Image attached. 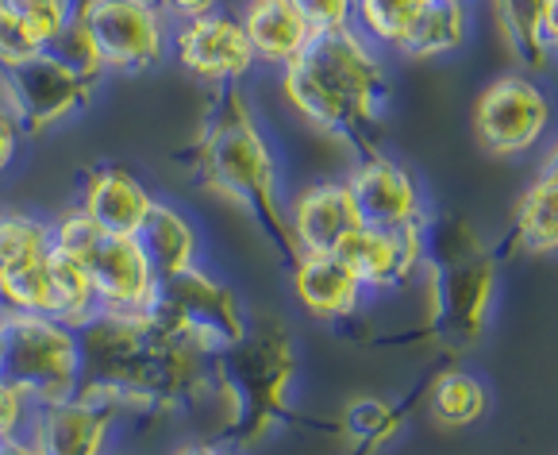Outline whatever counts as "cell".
Returning <instances> with one entry per match:
<instances>
[{
	"label": "cell",
	"mask_w": 558,
	"mask_h": 455,
	"mask_svg": "<svg viewBox=\"0 0 558 455\" xmlns=\"http://www.w3.org/2000/svg\"><path fill=\"white\" fill-rule=\"evenodd\" d=\"M281 93L296 117L343 140L359 158L381 151L386 70L359 27L313 35L301 59L281 70Z\"/></svg>",
	"instance_id": "cell-1"
},
{
	"label": "cell",
	"mask_w": 558,
	"mask_h": 455,
	"mask_svg": "<svg viewBox=\"0 0 558 455\" xmlns=\"http://www.w3.org/2000/svg\"><path fill=\"white\" fill-rule=\"evenodd\" d=\"M190 170L208 193L235 201L239 208L255 216V224L266 232L286 266L301 259L293 236H289L286 201H281V175L278 158L258 128L255 112L246 105L239 85H220L201 124L193 147L185 151Z\"/></svg>",
	"instance_id": "cell-2"
},
{
	"label": "cell",
	"mask_w": 558,
	"mask_h": 455,
	"mask_svg": "<svg viewBox=\"0 0 558 455\" xmlns=\"http://www.w3.org/2000/svg\"><path fill=\"white\" fill-rule=\"evenodd\" d=\"M296 374L293 339L281 324H255L243 339L213 356V382L208 397L223 409L220 444L246 452L270 436L274 424L293 421L289 386Z\"/></svg>",
	"instance_id": "cell-3"
},
{
	"label": "cell",
	"mask_w": 558,
	"mask_h": 455,
	"mask_svg": "<svg viewBox=\"0 0 558 455\" xmlns=\"http://www.w3.org/2000/svg\"><path fill=\"white\" fill-rule=\"evenodd\" d=\"M424 266L432 290L424 336L451 351L477 344L497 294V251L485 248L470 220L444 213L424 224Z\"/></svg>",
	"instance_id": "cell-4"
},
{
	"label": "cell",
	"mask_w": 558,
	"mask_h": 455,
	"mask_svg": "<svg viewBox=\"0 0 558 455\" xmlns=\"http://www.w3.org/2000/svg\"><path fill=\"white\" fill-rule=\"evenodd\" d=\"M50 243L70 251L85 266V274L93 278V290L100 298V313H116V316L150 313L158 274L135 236L100 232L97 224L74 205L50 220Z\"/></svg>",
	"instance_id": "cell-5"
},
{
	"label": "cell",
	"mask_w": 558,
	"mask_h": 455,
	"mask_svg": "<svg viewBox=\"0 0 558 455\" xmlns=\"http://www.w3.org/2000/svg\"><path fill=\"white\" fill-rule=\"evenodd\" d=\"M147 316L162 336L181 339L208 359L216 351L231 348L251 328L235 290L213 278L208 271H201V266L158 278L155 306H150Z\"/></svg>",
	"instance_id": "cell-6"
},
{
	"label": "cell",
	"mask_w": 558,
	"mask_h": 455,
	"mask_svg": "<svg viewBox=\"0 0 558 455\" xmlns=\"http://www.w3.org/2000/svg\"><path fill=\"white\" fill-rule=\"evenodd\" d=\"M0 379L16 382L35 406L82 390V348L74 328L43 313H0Z\"/></svg>",
	"instance_id": "cell-7"
},
{
	"label": "cell",
	"mask_w": 558,
	"mask_h": 455,
	"mask_svg": "<svg viewBox=\"0 0 558 455\" xmlns=\"http://www.w3.org/2000/svg\"><path fill=\"white\" fill-rule=\"evenodd\" d=\"M93 82L70 70L50 50H32L0 62V108L16 120L20 135H47L89 100Z\"/></svg>",
	"instance_id": "cell-8"
},
{
	"label": "cell",
	"mask_w": 558,
	"mask_h": 455,
	"mask_svg": "<svg viewBox=\"0 0 558 455\" xmlns=\"http://www.w3.org/2000/svg\"><path fill=\"white\" fill-rule=\"evenodd\" d=\"M74 16L97 47L105 74H147L170 55V20L155 0H77Z\"/></svg>",
	"instance_id": "cell-9"
},
{
	"label": "cell",
	"mask_w": 558,
	"mask_h": 455,
	"mask_svg": "<svg viewBox=\"0 0 558 455\" xmlns=\"http://www.w3.org/2000/svg\"><path fill=\"white\" fill-rule=\"evenodd\" d=\"M550 124V105L532 77H497L474 105V135L489 155H524Z\"/></svg>",
	"instance_id": "cell-10"
},
{
	"label": "cell",
	"mask_w": 558,
	"mask_h": 455,
	"mask_svg": "<svg viewBox=\"0 0 558 455\" xmlns=\"http://www.w3.org/2000/svg\"><path fill=\"white\" fill-rule=\"evenodd\" d=\"M170 55L185 74L201 77V82L239 85V77L251 74L255 67V50L246 39V27L231 12H208L190 24L170 27Z\"/></svg>",
	"instance_id": "cell-11"
},
{
	"label": "cell",
	"mask_w": 558,
	"mask_h": 455,
	"mask_svg": "<svg viewBox=\"0 0 558 455\" xmlns=\"http://www.w3.org/2000/svg\"><path fill=\"white\" fill-rule=\"evenodd\" d=\"M123 409L112 397L77 394L58 397V402H39L32 414V440L43 455H108L116 421Z\"/></svg>",
	"instance_id": "cell-12"
},
{
	"label": "cell",
	"mask_w": 558,
	"mask_h": 455,
	"mask_svg": "<svg viewBox=\"0 0 558 455\" xmlns=\"http://www.w3.org/2000/svg\"><path fill=\"white\" fill-rule=\"evenodd\" d=\"M424 224H404V228H366L362 224L339 243L336 255L351 266L366 290H401L424 266Z\"/></svg>",
	"instance_id": "cell-13"
},
{
	"label": "cell",
	"mask_w": 558,
	"mask_h": 455,
	"mask_svg": "<svg viewBox=\"0 0 558 455\" xmlns=\"http://www.w3.org/2000/svg\"><path fill=\"white\" fill-rule=\"evenodd\" d=\"M347 190L359 208V220L366 228H404V224H424V197H420L416 182L401 163L378 155L359 158L351 175H347Z\"/></svg>",
	"instance_id": "cell-14"
},
{
	"label": "cell",
	"mask_w": 558,
	"mask_h": 455,
	"mask_svg": "<svg viewBox=\"0 0 558 455\" xmlns=\"http://www.w3.org/2000/svg\"><path fill=\"white\" fill-rule=\"evenodd\" d=\"M286 216H289V236H293L301 255H336L339 243L354 228H362L347 182L304 185L286 205Z\"/></svg>",
	"instance_id": "cell-15"
},
{
	"label": "cell",
	"mask_w": 558,
	"mask_h": 455,
	"mask_svg": "<svg viewBox=\"0 0 558 455\" xmlns=\"http://www.w3.org/2000/svg\"><path fill=\"white\" fill-rule=\"evenodd\" d=\"M155 193L128 170V166H93L77 190V208L108 236H140Z\"/></svg>",
	"instance_id": "cell-16"
},
{
	"label": "cell",
	"mask_w": 558,
	"mask_h": 455,
	"mask_svg": "<svg viewBox=\"0 0 558 455\" xmlns=\"http://www.w3.org/2000/svg\"><path fill=\"white\" fill-rule=\"evenodd\" d=\"M289 274H293L296 301L320 321H351L366 298V286L339 255H301L289 266Z\"/></svg>",
	"instance_id": "cell-17"
},
{
	"label": "cell",
	"mask_w": 558,
	"mask_h": 455,
	"mask_svg": "<svg viewBox=\"0 0 558 455\" xmlns=\"http://www.w3.org/2000/svg\"><path fill=\"white\" fill-rule=\"evenodd\" d=\"M246 39L255 50V62H266L274 70H286L304 55V47L313 43V27L304 24V16L293 4H274V0H251L243 16Z\"/></svg>",
	"instance_id": "cell-18"
},
{
	"label": "cell",
	"mask_w": 558,
	"mask_h": 455,
	"mask_svg": "<svg viewBox=\"0 0 558 455\" xmlns=\"http://www.w3.org/2000/svg\"><path fill=\"white\" fill-rule=\"evenodd\" d=\"M135 240H140V248L147 251L158 278L197 266V255H201L197 228H193V220L181 213L178 205H170V201H162V197H155V205H150L147 220H143Z\"/></svg>",
	"instance_id": "cell-19"
},
{
	"label": "cell",
	"mask_w": 558,
	"mask_h": 455,
	"mask_svg": "<svg viewBox=\"0 0 558 455\" xmlns=\"http://www.w3.org/2000/svg\"><path fill=\"white\" fill-rule=\"evenodd\" d=\"M558 251V182L543 175L532 190L520 197L512 228L497 248V259L509 255H550Z\"/></svg>",
	"instance_id": "cell-20"
},
{
	"label": "cell",
	"mask_w": 558,
	"mask_h": 455,
	"mask_svg": "<svg viewBox=\"0 0 558 455\" xmlns=\"http://www.w3.org/2000/svg\"><path fill=\"white\" fill-rule=\"evenodd\" d=\"M47 278H50V316L62 321L66 328H85L93 316L100 313V298L93 290V278L85 274V266L77 263L70 251H62L58 243L47 248Z\"/></svg>",
	"instance_id": "cell-21"
},
{
	"label": "cell",
	"mask_w": 558,
	"mask_h": 455,
	"mask_svg": "<svg viewBox=\"0 0 558 455\" xmlns=\"http://www.w3.org/2000/svg\"><path fill=\"white\" fill-rule=\"evenodd\" d=\"M547 4L550 0H493V12H497V24H501L512 59L527 70H543L550 62L547 35H543Z\"/></svg>",
	"instance_id": "cell-22"
},
{
	"label": "cell",
	"mask_w": 558,
	"mask_h": 455,
	"mask_svg": "<svg viewBox=\"0 0 558 455\" xmlns=\"http://www.w3.org/2000/svg\"><path fill=\"white\" fill-rule=\"evenodd\" d=\"M466 39V9L462 0H427L420 9L412 32L404 35V43L397 50L409 59H436L447 55Z\"/></svg>",
	"instance_id": "cell-23"
},
{
	"label": "cell",
	"mask_w": 558,
	"mask_h": 455,
	"mask_svg": "<svg viewBox=\"0 0 558 455\" xmlns=\"http://www.w3.org/2000/svg\"><path fill=\"white\" fill-rule=\"evenodd\" d=\"M50 248V220L32 213H0V282L35 266Z\"/></svg>",
	"instance_id": "cell-24"
},
{
	"label": "cell",
	"mask_w": 558,
	"mask_h": 455,
	"mask_svg": "<svg viewBox=\"0 0 558 455\" xmlns=\"http://www.w3.org/2000/svg\"><path fill=\"white\" fill-rule=\"evenodd\" d=\"M427 394H432V414L447 429H466L489 406V394H485L482 382L462 371H444L439 379H432L427 382Z\"/></svg>",
	"instance_id": "cell-25"
},
{
	"label": "cell",
	"mask_w": 558,
	"mask_h": 455,
	"mask_svg": "<svg viewBox=\"0 0 558 455\" xmlns=\"http://www.w3.org/2000/svg\"><path fill=\"white\" fill-rule=\"evenodd\" d=\"M0 16L9 20L35 50H47L66 32L74 16V0H0Z\"/></svg>",
	"instance_id": "cell-26"
},
{
	"label": "cell",
	"mask_w": 558,
	"mask_h": 455,
	"mask_svg": "<svg viewBox=\"0 0 558 455\" xmlns=\"http://www.w3.org/2000/svg\"><path fill=\"white\" fill-rule=\"evenodd\" d=\"M424 4L427 0H354V20H359V32L366 39L397 50L404 35L412 32Z\"/></svg>",
	"instance_id": "cell-27"
},
{
	"label": "cell",
	"mask_w": 558,
	"mask_h": 455,
	"mask_svg": "<svg viewBox=\"0 0 558 455\" xmlns=\"http://www.w3.org/2000/svg\"><path fill=\"white\" fill-rule=\"evenodd\" d=\"M409 406V402H404ZM404 406H389L378 397H359L351 402L343 414V432L351 440H366V436H393L404 424Z\"/></svg>",
	"instance_id": "cell-28"
},
{
	"label": "cell",
	"mask_w": 558,
	"mask_h": 455,
	"mask_svg": "<svg viewBox=\"0 0 558 455\" xmlns=\"http://www.w3.org/2000/svg\"><path fill=\"white\" fill-rule=\"evenodd\" d=\"M35 402L16 382L0 379V440H24L32 432Z\"/></svg>",
	"instance_id": "cell-29"
},
{
	"label": "cell",
	"mask_w": 558,
	"mask_h": 455,
	"mask_svg": "<svg viewBox=\"0 0 558 455\" xmlns=\"http://www.w3.org/2000/svg\"><path fill=\"white\" fill-rule=\"evenodd\" d=\"M293 9L304 16V24L313 27V35L351 27L354 20V0H293Z\"/></svg>",
	"instance_id": "cell-30"
},
{
	"label": "cell",
	"mask_w": 558,
	"mask_h": 455,
	"mask_svg": "<svg viewBox=\"0 0 558 455\" xmlns=\"http://www.w3.org/2000/svg\"><path fill=\"white\" fill-rule=\"evenodd\" d=\"M158 12H162L166 20L173 24H190V20H201L208 16V12H220L223 0H155Z\"/></svg>",
	"instance_id": "cell-31"
},
{
	"label": "cell",
	"mask_w": 558,
	"mask_h": 455,
	"mask_svg": "<svg viewBox=\"0 0 558 455\" xmlns=\"http://www.w3.org/2000/svg\"><path fill=\"white\" fill-rule=\"evenodd\" d=\"M16 151H20V128H16V120L0 108V175L12 166V158H16Z\"/></svg>",
	"instance_id": "cell-32"
},
{
	"label": "cell",
	"mask_w": 558,
	"mask_h": 455,
	"mask_svg": "<svg viewBox=\"0 0 558 455\" xmlns=\"http://www.w3.org/2000/svg\"><path fill=\"white\" fill-rule=\"evenodd\" d=\"M170 455H239L235 447L220 444V440H205V444H181Z\"/></svg>",
	"instance_id": "cell-33"
},
{
	"label": "cell",
	"mask_w": 558,
	"mask_h": 455,
	"mask_svg": "<svg viewBox=\"0 0 558 455\" xmlns=\"http://www.w3.org/2000/svg\"><path fill=\"white\" fill-rule=\"evenodd\" d=\"M0 455H43L32 440H0Z\"/></svg>",
	"instance_id": "cell-34"
},
{
	"label": "cell",
	"mask_w": 558,
	"mask_h": 455,
	"mask_svg": "<svg viewBox=\"0 0 558 455\" xmlns=\"http://www.w3.org/2000/svg\"><path fill=\"white\" fill-rule=\"evenodd\" d=\"M389 436H366V440H354V452L351 455H378L386 447Z\"/></svg>",
	"instance_id": "cell-35"
},
{
	"label": "cell",
	"mask_w": 558,
	"mask_h": 455,
	"mask_svg": "<svg viewBox=\"0 0 558 455\" xmlns=\"http://www.w3.org/2000/svg\"><path fill=\"white\" fill-rule=\"evenodd\" d=\"M543 175L555 178V182H558V143H555V151L547 155V170H543Z\"/></svg>",
	"instance_id": "cell-36"
},
{
	"label": "cell",
	"mask_w": 558,
	"mask_h": 455,
	"mask_svg": "<svg viewBox=\"0 0 558 455\" xmlns=\"http://www.w3.org/2000/svg\"><path fill=\"white\" fill-rule=\"evenodd\" d=\"M0 344H4V321H0Z\"/></svg>",
	"instance_id": "cell-37"
},
{
	"label": "cell",
	"mask_w": 558,
	"mask_h": 455,
	"mask_svg": "<svg viewBox=\"0 0 558 455\" xmlns=\"http://www.w3.org/2000/svg\"><path fill=\"white\" fill-rule=\"evenodd\" d=\"M274 4H293V0H274Z\"/></svg>",
	"instance_id": "cell-38"
}]
</instances>
